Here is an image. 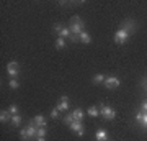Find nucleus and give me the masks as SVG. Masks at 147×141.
Here are the masks:
<instances>
[{
  "mask_svg": "<svg viewBox=\"0 0 147 141\" xmlns=\"http://www.w3.org/2000/svg\"><path fill=\"white\" fill-rule=\"evenodd\" d=\"M87 113H88L90 116H98L100 115V108H96V107H90V108L87 110Z\"/></svg>",
  "mask_w": 147,
  "mask_h": 141,
  "instance_id": "15",
  "label": "nucleus"
},
{
  "mask_svg": "<svg viewBox=\"0 0 147 141\" xmlns=\"http://www.w3.org/2000/svg\"><path fill=\"white\" fill-rule=\"evenodd\" d=\"M20 138H21L23 141H28V140H30V136H28V130H26V128H21V130H20Z\"/></svg>",
  "mask_w": 147,
  "mask_h": 141,
  "instance_id": "20",
  "label": "nucleus"
},
{
  "mask_svg": "<svg viewBox=\"0 0 147 141\" xmlns=\"http://www.w3.org/2000/svg\"><path fill=\"white\" fill-rule=\"evenodd\" d=\"M146 92H147V87H146Z\"/></svg>",
  "mask_w": 147,
  "mask_h": 141,
  "instance_id": "31",
  "label": "nucleus"
},
{
  "mask_svg": "<svg viewBox=\"0 0 147 141\" xmlns=\"http://www.w3.org/2000/svg\"><path fill=\"white\" fill-rule=\"evenodd\" d=\"M69 128L72 131H75L79 136H84L85 135V130H84V125H82V121H72L70 125H69Z\"/></svg>",
  "mask_w": 147,
  "mask_h": 141,
  "instance_id": "7",
  "label": "nucleus"
},
{
  "mask_svg": "<svg viewBox=\"0 0 147 141\" xmlns=\"http://www.w3.org/2000/svg\"><path fill=\"white\" fill-rule=\"evenodd\" d=\"M8 112H10L11 115H18V113H20V110H18V107H16V105H10Z\"/></svg>",
  "mask_w": 147,
  "mask_h": 141,
  "instance_id": "22",
  "label": "nucleus"
},
{
  "mask_svg": "<svg viewBox=\"0 0 147 141\" xmlns=\"http://www.w3.org/2000/svg\"><path fill=\"white\" fill-rule=\"evenodd\" d=\"M31 121L38 126V128H41V126H46V123H47V121H46V116H44V115H36Z\"/></svg>",
  "mask_w": 147,
  "mask_h": 141,
  "instance_id": "8",
  "label": "nucleus"
},
{
  "mask_svg": "<svg viewBox=\"0 0 147 141\" xmlns=\"http://www.w3.org/2000/svg\"><path fill=\"white\" fill-rule=\"evenodd\" d=\"M59 38H64V40H65V38H72V33H70V30H69V26H67V28L64 26L62 31L59 33Z\"/></svg>",
  "mask_w": 147,
  "mask_h": 141,
  "instance_id": "14",
  "label": "nucleus"
},
{
  "mask_svg": "<svg viewBox=\"0 0 147 141\" xmlns=\"http://www.w3.org/2000/svg\"><path fill=\"white\" fill-rule=\"evenodd\" d=\"M129 35H131V33L126 31L124 28H119V30L115 33V43L116 44H124V43L129 40Z\"/></svg>",
  "mask_w": 147,
  "mask_h": 141,
  "instance_id": "3",
  "label": "nucleus"
},
{
  "mask_svg": "<svg viewBox=\"0 0 147 141\" xmlns=\"http://www.w3.org/2000/svg\"><path fill=\"white\" fill-rule=\"evenodd\" d=\"M7 72H8V76L11 79H15L18 76V72H20V64L16 63V61H10V63L7 64Z\"/></svg>",
  "mask_w": 147,
  "mask_h": 141,
  "instance_id": "4",
  "label": "nucleus"
},
{
  "mask_svg": "<svg viewBox=\"0 0 147 141\" xmlns=\"http://www.w3.org/2000/svg\"><path fill=\"white\" fill-rule=\"evenodd\" d=\"M72 121H75V120H74V116H72V113H70V115H65V116H64V123L70 125Z\"/></svg>",
  "mask_w": 147,
  "mask_h": 141,
  "instance_id": "24",
  "label": "nucleus"
},
{
  "mask_svg": "<svg viewBox=\"0 0 147 141\" xmlns=\"http://www.w3.org/2000/svg\"><path fill=\"white\" fill-rule=\"evenodd\" d=\"M141 110L144 112V113H147V100H142V104H141Z\"/></svg>",
  "mask_w": 147,
  "mask_h": 141,
  "instance_id": "27",
  "label": "nucleus"
},
{
  "mask_svg": "<svg viewBox=\"0 0 147 141\" xmlns=\"http://www.w3.org/2000/svg\"><path fill=\"white\" fill-rule=\"evenodd\" d=\"M100 115L105 118V120H115L116 118V112L111 107H108V105L105 104H100Z\"/></svg>",
  "mask_w": 147,
  "mask_h": 141,
  "instance_id": "2",
  "label": "nucleus"
},
{
  "mask_svg": "<svg viewBox=\"0 0 147 141\" xmlns=\"http://www.w3.org/2000/svg\"><path fill=\"white\" fill-rule=\"evenodd\" d=\"M136 120L139 121V123H142V120H144V112H142V110H139L136 113Z\"/></svg>",
  "mask_w": 147,
  "mask_h": 141,
  "instance_id": "23",
  "label": "nucleus"
},
{
  "mask_svg": "<svg viewBox=\"0 0 147 141\" xmlns=\"http://www.w3.org/2000/svg\"><path fill=\"white\" fill-rule=\"evenodd\" d=\"M79 40H80L82 43H85V44H88V43L92 41V38H90V35H88L87 31H82V33H80V35H79Z\"/></svg>",
  "mask_w": 147,
  "mask_h": 141,
  "instance_id": "13",
  "label": "nucleus"
},
{
  "mask_svg": "<svg viewBox=\"0 0 147 141\" xmlns=\"http://www.w3.org/2000/svg\"><path fill=\"white\" fill-rule=\"evenodd\" d=\"M46 133H47V128L46 126H41V128H38V131H36V138H44Z\"/></svg>",
  "mask_w": 147,
  "mask_h": 141,
  "instance_id": "17",
  "label": "nucleus"
},
{
  "mask_svg": "<svg viewBox=\"0 0 147 141\" xmlns=\"http://www.w3.org/2000/svg\"><path fill=\"white\" fill-rule=\"evenodd\" d=\"M54 44H56V48H57V49H64V48H65V40H64V38H57Z\"/></svg>",
  "mask_w": 147,
  "mask_h": 141,
  "instance_id": "16",
  "label": "nucleus"
},
{
  "mask_svg": "<svg viewBox=\"0 0 147 141\" xmlns=\"http://www.w3.org/2000/svg\"><path fill=\"white\" fill-rule=\"evenodd\" d=\"M8 85H10V89H18V87H20V82H18L16 79H11Z\"/></svg>",
  "mask_w": 147,
  "mask_h": 141,
  "instance_id": "21",
  "label": "nucleus"
},
{
  "mask_svg": "<svg viewBox=\"0 0 147 141\" xmlns=\"http://www.w3.org/2000/svg\"><path fill=\"white\" fill-rule=\"evenodd\" d=\"M51 118H54V120H56V118H59V110L57 108L51 110Z\"/></svg>",
  "mask_w": 147,
  "mask_h": 141,
  "instance_id": "25",
  "label": "nucleus"
},
{
  "mask_svg": "<svg viewBox=\"0 0 147 141\" xmlns=\"http://www.w3.org/2000/svg\"><path fill=\"white\" fill-rule=\"evenodd\" d=\"M105 74H96V76H95L93 77V82L95 84H101V82H105Z\"/></svg>",
  "mask_w": 147,
  "mask_h": 141,
  "instance_id": "19",
  "label": "nucleus"
},
{
  "mask_svg": "<svg viewBox=\"0 0 147 141\" xmlns=\"http://www.w3.org/2000/svg\"><path fill=\"white\" fill-rule=\"evenodd\" d=\"M8 120H11V113L8 110H2V112H0V121L5 123V121H8Z\"/></svg>",
  "mask_w": 147,
  "mask_h": 141,
  "instance_id": "12",
  "label": "nucleus"
},
{
  "mask_svg": "<svg viewBox=\"0 0 147 141\" xmlns=\"http://www.w3.org/2000/svg\"><path fill=\"white\" fill-rule=\"evenodd\" d=\"M142 85H144V87H147V77L144 79V80H142Z\"/></svg>",
  "mask_w": 147,
  "mask_h": 141,
  "instance_id": "29",
  "label": "nucleus"
},
{
  "mask_svg": "<svg viewBox=\"0 0 147 141\" xmlns=\"http://www.w3.org/2000/svg\"><path fill=\"white\" fill-rule=\"evenodd\" d=\"M119 79L115 77V76H108L105 79V87L106 89H116V87H119Z\"/></svg>",
  "mask_w": 147,
  "mask_h": 141,
  "instance_id": "5",
  "label": "nucleus"
},
{
  "mask_svg": "<svg viewBox=\"0 0 147 141\" xmlns=\"http://www.w3.org/2000/svg\"><path fill=\"white\" fill-rule=\"evenodd\" d=\"M141 125H142V128H146L147 130V113H144V120H142Z\"/></svg>",
  "mask_w": 147,
  "mask_h": 141,
  "instance_id": "28",
  "label": "nucleus"
},
{
  "mask_svg": "<svg viewBox=\"0 0 147 141\" xmlns=\"http://www.w3.org/2000/svg\"><path fill=\"white\" fill-rule=\"evenodd\" d=\"M72 116H74V120H75V121H82V120H84V116H85V113L80 108H75L72 112Z\"/></svg>",
  "mask_w": 147,
  "mask_h": 141,
  "instance_id": "10",
  "label": "nucleus"
},
{
  "mask_svg": "<svg viewBox=\"0 0 147 141\" xmlns=\"http://www.w3.org/2000/svg\"><path fill=\"white\" fill-rule=\"evenodd\" d=\"M36 141H46V138H36Z\"/></svg>",
  "mask_w": 147,
  "mask_h": 141,
  "instance_id": "30",
  "label": "nucleus"
},
{
  "mask_svg": "<svg viewBox=\"0 0 147 141\" xmlns=\"http://www.w3.org/2000/svg\"><path fill=\"white\" fill-rule=\"evenodd\" d=\"M108 140V135H106L105 130H98L96 135H95V141H106Z\"/></svg>",
  "mask_w": 147,
  "mask_h": 141,
  "instance_id": "11",
  "label": "nucleus"
},
{
  "mask_svg": "<svg viewBox=\"0 0 147 141\" xmlns=\"http://www.w3.org/2000/svg\"><path fill=\"white\" fill-rule=\"evenodd\" d=\"M106 141H108V140H106Z\"/></svg>",
  "mask_w": 147,
  "mask_h": 141,
  "instance_id": "32",
  "label": "nucleus"
},
{
  "mask_svg": "<svg viewBox=\"0 0 147 141\" xmlns=\"http://www.w3.org/2000/svg\"><path fill=\"white\" fill-rule=\"evenodd\" d=\"M121 28H124L126 31L131 33L132 30H136V21H132V20H126L124 23H123V26H121Z\"/></svg>",
  "mask_w": 147,
  "mask_h": 141,
  "instance_id": "9",
  "label": "nucleus"
},
{
  "mask_svg": "<svg viewBox=\"0 0 147 141\" xmlns=\"http://www.w3.org/2000/svg\"><path fill=\"white\" fill-rule=\"evenodd\" d=\"M62 28H64V26L61 25V23H56V25H54V31H56V33L59 35V33L62 31Z\"/></svg>",
  "mask_w": 147,
  "mask_h": 141,
  "instance_id": "26",
  "label": "nucleus"
},
{
  "mask_svg": "<svg viewBox=\"0 0 147 141\" xmlns=\"http://www.w3.org/2000/svg\"><path fill=\"white\" fill-rule=\"evenodd\" d=\"M11 123H13V126H20L21 125V116L20 115H11Z\"/></svg>",
  "mask_w": 147,
  "mask_h": 141,
  "instance_id": "18",
  "label": "nucleus"
},
{
  "mask_svg": "<svg viewBox=\"0 0 147 141\" xmlns=\"http://www.w3.org/2000/svg\"><path fill=\"white\" fill-rule=\"evenodd\" d=\"M84 28H85V23L82 20H80L79 16H74L72 18V23L69 25V30H70V33H72V41H77L79 40V35L82 31H84Z\"/></svg>",
  "mask_w": 147,
  "mask_h": 141,
  "instance_id": "1",
  "label": "nucleus"
},
{
  "mask_svg": "<svg viewBox=\"0 0 147 141\" xmlns=\"http://www.w3.org/2000/svg\"><path fill=\"white\" fill-rule=\"evenodd\" d=\"M69 105H70V100H69V97H65V95H62V97L59 99V102H57V107H56V108H57L59 112H67V110H69Z\"/></svg>",
  "mask_w": 147,
  "mask_h": 141,
  "instance_id": "6",
  "label": "nucleus"
}]
</instances>
